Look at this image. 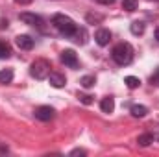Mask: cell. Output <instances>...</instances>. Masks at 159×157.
<instances>
[{"mask_svg": "<svg viewBox=\"0 0 159 157\" xmlns=\"http://www.w3.org/2000/svg\"><path fill=\"white\" fill-rule=\"evenodd\" d=\"M11 79H13V70L11 69L0 70V83H11Z\"/></svg>", "mask_w": 159, "mask_h": 157, "instance_id": "cell-15", "label": "cell"}, {"mask_svg": "<svg viewBox=\"0 0 159 157\" xmlns=\"http://www.w3.org/2000/svg\"><path fill=\"white\" fill-rule=\"evenodd\" d=\"M98 4H102V6H111V4H115V0H96Z\"/></svg>", "mask_w": 159, "mask_h": 157, "instance_id": "cell-23", "label": "cell"}, {"mask_svg": "<svg viewBox=\"0 0 159 157\" xmlns=\"http://www.w3.org/2000/svg\"><path fill=\"white\" fill-rule=\"evenodd\" d=\"M20 20L24 22V24H28V26H35V28H43V19H41L39 15H35V13H20Z\"/></svg>", "mask_w": 159, "mask_h": 157, "instance_id": "cell-4", "label": "cell"}, {"mask_svg": "<svg viewBox=\"0 0 159 157\" xmlns=\"http://www.w3.org/2000/svg\"><path fill=\"white\" fill-rule=\"evenodd\" d=\"M152 135H154V139H156V141H159V126H156V129H154V133H152Z\"/></svg>", "mask_w": 159, "mask_h": 157, "instance_id": "cell-25", "label": "cell"}, {"mask_svg": "<svg viewBox=\"0 0 159 157\" xmlns=\"http://www.w3.org/2000/svg\"><path fill=\"white\" fill-rule=\"evenodd\" d=\"M100 109H102L104 113H113V109H115V100H113L111 96H106V98L100 102Z\"/></svg>", "mask_w": 159, "mask_h": 157, "instance_id": "cell-12", "label": "cell"}, {"mask_svg": "<svg viewBox=\"0 0 159 157\" xmlns=\"http://www.w3.org/2000/svg\"><path fill=\"white\" fill-rule=\"evenodd\" d=\"M152 83H156V85H159V74H157V76H152Z\"/></svg>", "mask_w": 159, "mask_h": 157, "instance_id": "cell-27", "label": "cell"}, {"mask_svg": "<svg viewBox=\"0 0 159 157\" xmlns=\"http://www.w3.org/2000/svg\"><path fill=\"white\" fill-rule=\"evenodd\" d=\"M124 83L128 85V89H137V87L141 85V79L135 78V76H126V78H124Z\"/></svg>", "mask_w": 159, "mask_h": 157, "instance_id": "cell-18", "label": "cell"}, {"mask_svg": "<svg viewBox=\"0 0 159 157\" xmlns=\"http://www.w3.org/2000/svg\"><path fill=\"white\" fill-rule=\"evenodd\" d=\"M139 7V0H122V9L126 11H135Z\"/></svg>", "mask_w": 159, "mask_h": 157, "instance_id": "cell-16", "label": "cell"}, {"mask_svg": "<svg viewBox=\"0 0 159 157\" xmlns=\"http://www.w3.org/2000/svg\"><path fill=\"white\" fill-rule=\"evenodd\" d=\"M17 4H20V6H28V4H32L34 0H15Z\"/></svg>", "mask_w": 159, "mask_h": 157, "instance_id": "cell-24", "label": "cell"}, {"mask_svg": "<svg viewBox=\"0 0 159 157\" xmlns=\"http://www.w3.org/2000/svg\"><path fill=\"white\" fill-rule=\"evenodd\" d=\"M9 56H11V46L7 43L0 41V59H7Z\"/></svg>", "mask_w": 159, "mask_h": 157, "instance_id": "cell-17", "label": "cell"}, {"mask_svg": "<svg viewBox=\"0 0 159 157\" xmlns=\"http://www.w3.org/2000/svg\"><path fill=\"white\" fill-rule=\"evenodd\" d=\"M85 19H87V22H89V24H98V22H102V20H104V17H102V15H98V13H87V17H85Z\"/></svg>", "mask_w": 159, "mask_h": 157, "instance_id": "cell-19", "label": "cell"}, {"mask_svg": "<svg viewBox=\"0 0 159 157\" xmlns=\"http://www.w3.org/2000/svg\"><path fill=\"white\" fill-rule=\"evenodd\" d=\"M146 113H148V107L146 105H131V115L137 118H143L146 117Z\"/></svg>", "mask_w": 159, "mask_h": 157, "instance_id": "cell-14", "label": "cell"}, {"mask_svg": "<svg viewBox=\"0 0 159 157\" xmlns=\"http://www.w3.org/2000/svg\"><path fill=\"white\" fill-rule=\"evenodd\" d=\"M80 83H81V87L89 89V87H93L96 83V79H94V76H83V78L80 79Z\"/></svg>", "mask_w": 159, "mask_h": 157, "instance_id": "cell-20", "label": "cell"}, {"mask_svg": "<svg viewBox=\"0 0 159 157\" xmlns=\"http://www.w3.org/2000/svg\"><path fill=\"white\" fill-rule=\"evenodd\" d=\"M4 28H7V20L0 19V30H4Z\"/></svg>", "mask_w": 159, "mask_h": 157, "instance_id": "cell-26", "label": "cell"}, {"mask_svg": "<svg viewBox=\"0 0 159 157\" xmlns=\"http://www.w3.org/2000/svg\"><path fill=\"white\" fill-rule=\"evenodd\" d=\"M61 61L70 67V69H76L78 67V57H76V52L74 50H63L61 52Z\"/></svg>", "mask_w": 159, "mask_h": 157, "instance_id": "cell-5", "label": "cell"}, {"mask_svg": "<svg viewBox=\"0 0 159 157\" xmlns=\"http://www.w3.org/2000/svg\"><path fill=\"white\" fill-rule=\"evenodd\" d=\"M80 100H81V104H85V105L93 104V96H91V94H80Z\"/></svg>", "mask_w": 159, "mask_h": 157, "instance_id": "cell-21", "label": "cell"}, {"mask_svg": "<svg viewBox=\"0 0 159 157\" xmlns=\"http://www.w3.org/2000/svg\"><path fill=\"white\" fill-rule=\"evenodd\" d=\"M144 30H146V24H144L143 20H133L131 26H129V32H131L133 35H143Z\"/></svg>", "mask_w": 159, "mask_h": 157, "instance_id": "cell-11", "label": "cell"}, {"mask_svg": "<svg viewBox=\"0 0 159 157\" xmlns=\"http://www.w3.org/2000/svg\"><path fill=\"white\" fill-rule=\"evenodd\" d=\"M30 74L35 79H46L50 74V63L46 59H35L30 67Z\"/></svg>", "mask_w": 159, "mask_h": 157, "instance_id": "cell-3", "label": "cell"}, {"mask_svg": "<svg viewBox=\"0 0 159 157\" xmlns=\"http://www.w3.org/2000/svg\"><path fill=\"white\" fill-rule=\"evenodd\" d=\"M52 24L63 34V35H67V37H70L74 32H76V22L70 19V17H67V15H63V13H57V15H54L52 17Z\"/></svg>", "mask_w": 159, "mask_h": 157, "instance_id": "cell-2", "label": "cell"}, {"mask_svg": "<svg viewBox=\"0 0 159 157\" xmlns=\"http://www.w3.org/2000/svg\"><path fill=\"white\" fill-rule=\"evenodd\" d=\"M85 154H87V152H85V150H72V152H70V155H85Z\"/></svg>", "mask_w": 159, "mask_h": 157, "instance_id": "cell-22", "label": "cell"}, {"mask_svg": "<svg viewBox=\"0 0 159 157\" xmlns=\"http://www.w3.org/2000/svg\"><path fill=\"white\" fill-rule=\"evenodd\" d=\"M154 141H156V139H154V135H152V133H143V135H139L137 144H139V146H143V148H146V146H150Z\"/></svg>", "mask_w": 159, "mask_h": 157, "instance_id": "cell-13", "label": "cell"}, {"mask_svg": "<svg viewBox=\"0 0 159 157\" xmlns=\"http://www.w3.org/2000/svg\"><path fill=\"white\" fill-rule=\"evenodd\" d=\"M54 113H56V111H54L50 105H41V107L35 109V118H39L43 122H48V120L54 118Z\"/></svg>", "mask_w": 159, "mask_h": 157, "instance_id": "cell-6", "label": "cell"}, {"mask_svg": "<svg viewBox=\"0 0 159 157\" xmlns=\"http://www.w3.org/2000/svg\"><path fill=\"white\" fill-rule=\"evenodd\" d=\"M111 56H113V59H115L117 65L126 67V65H129V63L133 61V48H131L129 43H119V44L113 48Z\"/></svg>", "mask_w": 159, "mask_h": 157, "instance_id": "cell-1", "label": "cell"}, {"mask_svg": "<svg viewBox=\"0 0 159 157\" xmlns=\"http://www.w3.org/2000/svg\"><path fill=\"white\" fill-rule=\"evenodd\" d=\"M15 43L20 50H32L34 48V39L30 35H17L15 37Z\"/></svg>", "mask_w": 159, "mask_h": 157, "instance_id": "cell-8", "label": "cell"}, {"mask_svg": "<svg viewBox=\"0 0 159 157\" xmlns=\"http://www.w3.org/2000/svg\"><path fill=\"white\" fill-rule=\"evenodd\" d=\"M48 81H50V85H52V87L61 89V87H65L67 78H65L63 74H59V72H50V74H48Z\"/></svg>", "mask_w": 159, "mask_h": 157, "instance_id": "cell-7", "label": "cell"}, {"mask_svg": "<svg viewBox=\"0 0 159 157\" xmlns=\"http://www.w3.org/2000/svg\"><path fill=\"white\" fill-rule=\"evenodd\" d=\"M74 43H78V44H85L87 43V32H85V28H76V32L70 35Z\"/></svg>", "mask_w": 159, "mask_h": 157, "instance_id": "cell-10", "label": "cell"}, {"mask_svg": "<svg viewBox=\"0 0 159 157\" xmlns=\"http://www.w3.org/2000/svg\"><path fill=\"white\" fill-rule=\"evenodd\" d=\"M94 39H96V43H98L100 46H106V44H109V41H111V32L106 30V28H100V30L96 32Z\"/></svg>", "mask_w": 159, "mask_h": 157, "instance_id": "cell-9", "label": "cell"}, {"mask_svg": "<svg viewBox=\"0 0 159 157\" xmlns=\"http://www.w3.org/2000/svg\"><path fill=\"white\" fill-rule=\"evenodd\" d=\"M156 39L159 41V26H157V28H156Z\"/></svg>", "mask_w": 159, "mask_h": 157, "instance_id": "cell-28", "label": "cell"}]
</instances>
